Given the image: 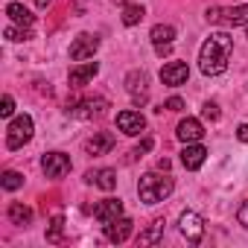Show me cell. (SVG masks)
I'll return each instance as SVG.
<instances>
[{
	"instance_id": "18",
	"label": "cell",
	"mask_w": 248,
	"mask_h": 248,
	"mask_svg": "<svg viewBox=\"0 0 248 248\" xmlns=\"http://www.w3.org/2000/svg\"><path fill=\"white\" fill-rule=\"evenodd\" d=\"M126 88L135 99H146V73L143 70H132L126 76Z\"/></svg>"
},
{
	"instance_id": "28",
	"label": "cell",
	"mask_w": 248,
	"mask_h": 248,
	"mask_svg": "<svg viewBox=\"0 0 248 248\" xmlns=\"http://www.w3.org/2000/svg\"><path fill=\"white\" fill-rule=\"evenodd\" d=\"M202 114H204L207 120H219V105H216V102H204Z\"/></svg>"
},
{
	"instance_id": "2",
	"label": "cell",
	"mask_w": 248,
	"mask_h": 248,
	"mask_svg": "<svg viewBox=\"0 0 248 248\" xmlns=\"http://www.w3.org/2000/svg\"><path fill=\"white\" fill-rule=\"evenodd\" d=\"M172 178H167V175H158V172H149V175H143L140 178V184H138V196H140V202H146V204H158V202H164L170 193H172Z\"/></svg>"
},
{
	"instance_id": "27",
	"label": "cell",
	"mask_w": 248,
	"mask_h": 248,
	"mask_svg": "<svg viewBox=\"0 0 248 248\" xmlns=\"http://www.w3.org/2000/svg\"><path fill=\"white\" fill-rule=\"evenodd\" d=\"M12 114H15V99L6 93L3 102H0V117H12Z\"/></svg>"
},
{
	"instance_id": "19",
	"label": "cell",
	"mask_w": 248,
	"mask_h": 248,
	"mask_svg": "<svg viewBox=\"0 0 248 248\" xmlns=\"http://www.w3.org/2000/svg\"><path fill=\"white\" fill-rule=\"evenodd\" d=\"M6 15L12 18V24H21V27H27V30L35 24V18L30 15V9H24V3H9V6H6Z\"/></svg>"
},
{
	"instance_id": "23",
	"label": "cell",
	"mask_w": 248,
	"mask_h": 248,
	"mask_svg": "<svg viewBox=\"0 0 248 248\" xmlns=\"http://www.w3.org/2000/svg\"><path fill=\"white\" fill-rule=\"evenodd\" d=\"M62 239H64V219L53 216L47 225V242H62Z\"/></svg>"
},
{
	"instance_id": "34",
	"label": "cell",
	"mask_w": 248,
	"mask_h": 248,
	"mask_svg": "<svg viewBox=\"0 0 248 248\" xmlns=\"http://www.w3.org/2000/svg\"><path fill=\"white\" fill-rule=\"evenodd\" d=\"M120 3H129V0H120Z\"/></svg>"
},
{
	"instance_id": "20",
	"label": "cell",
	"mask_w": 248,
	"mask_h": 248,
	"mask_svg": "<svg viewBox=\"0 0 248 248\" xmlns=\"http://www.w3.org/2000/svg\"><path fill=\"white\" fill-rule=\"evenodd\" d=\"M152 44L155 47H167V44H172V38H175V27H170V24H158L155 30H152Z\"/></svg>"
},
{
	"instance_id": "32",
	"label": "cell",
	"mask_w": 248,
	"mask_h": 248,
	"mask_svg": "<svg viewBox=\"0 0 248 248\" xmlns=\"http://www.w3.org/2000/svg\"><path fill=\"white\" fill-rule=\"evenodd\" d=\"M149 149H152V138H146V140L135 149V155H143V152H149Z\"/></svg>"
},
{
	"instance_id": "7",
	"label": "cell",
	"mask_w": 248,
	"mask_h": 248,
	"mask_svg": "<svg viewBox=\"0 0 248 248\" xmlns=\"http://www.w3.org/2000/svg\"><path fill=\"white\" fill-rule=\"evenodd\" d=\"M41 170L47 172V178H64L70 172V155L64 152H50L41 158Z\"/></svg>"
},
{
	"instance_id": "6",
	"label": "cell",
	"mask_w": 248,
	"mask_h": 248,
	"mask_svg": "<svg viewBox=\"0 0 248 248\" xmlns=\"http://www.w3.org/2000/svg\"><path fill=\"white\" fill-rule=\"evenodd\" d=\"M96 47H99V38H96V35H91V32H82V35H76V38H73V44H70V59H73V62L93 59Z\"/></svg>"
},
{
	"instance_id": "14",
	"label": "cell",
	"mask_w": 248,
	"mask_h": 248,
	"mask_svg": "<svg viewBox=\"0 0 248 248\" xmlns=\"http://www.w3.org/2000/svg\"><path fill=\"white\" fill-rule=\"evenodd\" d=\"M99 73V64L96 62H85V64H76L73 70H70V88H82V85H88L93 76Z\"/></svg>"
},
{
	"instance_id": "9",
	"label": "cell",
	"mask_w": 248,
	"mask_h": 248,
	"mask_svg": "<svg viewBox=\"0 0 248 248\" xmlns=\"http://www.w3.org/2000/svg\"><path fill=\"white\" fill-rule=\"evenodd\" d=\"M187 76H190V67H187L184 62H167V64L161 67V82H164V85H170V88L184 85V82H187Z\"/></svg>"
},
{
	"instance_id": "31",
	"label": "cell",
	"mask_w": 248,
	"mask_h": 248,
	"mask_svg": "<svg viewBox=\"0 0 248 248\" xmlns=\"http://www.w3.org/2000/svg\"><path fill=\"white\" fill-rule=\"evenodd\" d=\"M236 138H239L242 143H248V123H242V126L236 129Z\"/></svg>"
},
{
	"instance_id": "10",
	"label": "cell",
	"mask_w": 248,
	"mask_h": 248,
	"mask_svg": "<svg viewBox=\"0 0 248 248\" xmlns=\"http://www.w3.org/2000/svg\"><path fill=\"white\" fill-rule=\"evenodd\" d=\"M132 231H135V222L126 219V216H120L114 222H105V239H111V242H126L132 236Z\"/></svg>"
},
{
	"instance_id": "16",
	"label": "cell",
	"mask_w": 248,
	"mask_h": 248,
	"mask_svg": "<svg viewBox=\"0 0 248 248\" xmlns=\"http://www.w3.org/2000/svg\"><path fill=\"white\" fill-rule=\"evenodd\" d=\"M88 184H96L99 190H114L117 187V172L114 170H88L85 172Z\"/></svg>"
},
{
	"instance_id": "8",
	"label": "cell",
	"mask_w": 248,
	"mask_h": 248,
	"mask_svg": "<svg viewBox=\"0 0 248 248\" xmlns=\"http://www.w3.org/2000/svg\"><path fill=\"white\" fill-rule=\"evenodd\" d=\"M117 129L123 132V135H140L143 129H146V120H143V114L140 111H120L117 114Z\"/></svg>"
},
{
	"instance_id": "33",
	"label": "cell",
	"mask_w": 248,
	"mask_h": 248,
	"mask_svg": "<svg viewBox=\"0 0 248 248\" xmlns=\"http://www.w3.org/2000/svg\"><path fill=\"white\" fill-rule=\"evenodd\" d=\"M35 3H38V6H50V0H35Z\"/></svg>"
},
{
	"instance_id": "3",
	"label": "cell",
	"mask_w": 248,
	"mask_h": 248,
	"mask_svg": "<svg viewBox=\"0 0 248 248\" xmlns=\"http://www.w3.org/2000/svg\"><path fill=\"white\" fill-rule=\"evenodd\" d=\"M32 140V117L21 114L9 123V135H6V146L9 149H21L24 143Z\"/></svg>"
},
{
	"instance_id": "13",
	"label": "cell",
	"mask_w": 248,
	"mask_h": 248,
	"mask_svg": "<svg viewBox=\"0 0 248 248\" xmlns=\"http://www.w3.org/2000/svg\"><path fill=\"white\" fill-rule=\"evenodd\" d=\"M123 216V202L120 199H105V202H99L96 207H93V219H99L102 225L105 222H114V219H120Z\"/></svg>"
},
{
	"instance_id": "4",
	"label": "cell",
	"mask_w": 248,
	"mask_h": 248,
	"mask_svg": "<svg viewBox=\"0 0 248 248\" xmlns=\"http://www.w3.org/2000/svg\"><path fill=\"white\" fill-rule=\"evenodd\" d=\"M105 108H108V102L102 99V96H88V99H73V102H67V114H73V117H82V120H91V117H102L105 114Z\"/></svg>"
},
{
	"instance_id": "22",
	"label": "cell",
	"mask_w": 248,
	"mask_h": 248,
	"mask_svg": "<svg viewBox=\"0 0 248 248\" xmlns=\"http://www.w3.org/2000/svg\"><path fill=\"white\" fill-rule=\"evenodd\" d=\"M30 219H32V210L27 204H21V202L9 204V222L12 225H30Z\"/></svg>"
},
{
	"instance_id": "15",
	"label": "cell",
	"mask_w": 248,
	"mask_h": 248,
	"mask_svg": "<svg viewBox=\"0 0 248 248\" xmlns=\"http://www.w3.org/2000/svg\"><path fill=\"white\" fill-rule=\"evenodd\" d=\"M204 158H207V149H204L202 143H187L184 152H181V164H184L187 170H199V167L204 164Z\"/></svg>"
},
{
	"instance_id": "29",
	"label": "cell",
	"mask_w": 248,
	"mask_h": 248,
	"mask_svg": "<svg viewBox=\"0 0 248 248\" xmlns=\"http://www.w3.org/2000/svg\"><path fill=\"white\" fill-rule=\"evenodd\" d=\"M236 219H239V225H242V228H248V202H242V204H239Z\"/></svg>"
},
{
	"instance_id": "25",
	"label": "cell",
	"mask_w": 248,
	"mask_h": 248,
	"mask_svg": "<svg viewBox=\"0 0 248 248\" xmlns=\"http://www.w3.org/2000/svg\"><path fill=\"white\" fill-rule=\"evenodd\" d=\"M21 184H24V175H18V172H12V170H9V172H3V190H9V193H12V190H18Z\"/></svg>"
},
{
	"instance_id": "5",
	"label": "cell",
	"mask_w": 248,
	"mask_h": 248,
	"mask_svg": "<svg viewBox=\"0 0 248 248\" xmlns=\"http://www.w3.org/2000/svg\"><path fill=\"white\" fill-rule=\"evenodd\" d=\"M178 228H181V236L190 242V245H199L204 239V219L193 210H184L181 219H178Z\"/></svg>"
},
{
	"instance_id": "12",
	"label": "cell",
	"mask_w": 248,
	"mask_h": 248,
	"mask_svg": "<svg viewBox=\"0 0 248 248\" xmlns=\"http://www.w3.org/2000/svg\"><path fill=\"white\" fill-rule=\"evenodd\" d=\"M114 149V135H108V132H93V138H88L85 140V152L88 155H105V152H111Z\"/></svg>"
},
{
	"instance_id": "21",
	"label": "cell",
	"mask_w": 248,
	"mask_h": 248,
	"mask_svg": "<svg viewBox=\"0 0 248 248\" xmlns=\"http://www.w3.org/2000/svg\"><path fill=\"white\" fill-rule=\"evenodd\" d=\"M161 236H164V219H155L143 233H140V245H155V242H161Z\"/></svg>"
},
{
	"instance_id": "17",
	"label": "cell",
	"mask_w": 248,
	"mask_h": 248,
	"mask_svg": "<svg viewBox=\"0 0 248 248\" xmlns=\"http://www.w3.org/2000/svg\"><path fill=\"white\" fill-rule=\"evenodd\" d=\"M219 21L228 27H248V3L233 6V9H219Z\"/></svg>"
},
{
	"instance_id": "11",
	"label": "cell",
	"mask_w": 248,
	"mask_h": 248,
	"mask_svg": "<svg viewBox=\"0 0 248 248\" xmlns=\"http://www.w3.org/2000/svg\"><path fill=\"white\" fill-rule=\"evenodd\" d=\"M178 140L181 143H199L202 138H204V129H202V123L196 120V117H184L181 123H178Z\"/></svg>"
},
{
	"instance_id": "24",
	"label": "cell",
	"mask_w": 248,
	"mask_h": 248,
	"mask_svg": "<svg viewBox=\"0 0 248 248\" xmlns=\"http://www.w3.org/2000/svg\"><path fill=\"white\" fill-rule=\"evenodd\" d=\"M143 6H138V3H129L126 9H123V24H126V27H135V24H140L143 21Z\"/></svg>"
},
{
	"instance_id": "30",
	"label": "cell",
	"mask_w": 248,
	"mask_h": 248,
	"mask_svg": "<svg viewBox=\"0 0 248 248\" xmlns=\"http://www.w3.org/2000/svg\"><path fill=\"white\" fill-rule=\"evenodd\" d=\"M164 108H167V111H181V108H184V102H181L178 96H172V99H167V102H164Z\"/></svg>"
},
{
	"instance_id": "1",
	"label": "cell",
	"mask_w": 248,
	"mask_h": 248,
	"mask_svg": "<svg viewBox=\"0 0 248 248\" xmlns=\"http://www.w3.org/2000/svg\"><path fill=\"white\" fill-rule=\"evenodd\" d=\"M231 53H233V38H231L228 32H213V35L202 44V50H199V67H202V73H204V76H219V73H225Z\"/></svg>"
},
{
	"instance_id": "26",
	"label": "cell",
	"mask_w": 248,
	"mask_h": 248,
	"mask_svg": "<svg viewBox=\"0 0 248 248\" xmlns=\"http://www.w3.org/2000/svg\"><path fill=\"white\" fill-rule=\"evenodd\" d=\"M6 38H9V41H27V38H32V32H30L27 27H24V30L9 27V30H6Z\"/></svg>"
}]
</instances>
